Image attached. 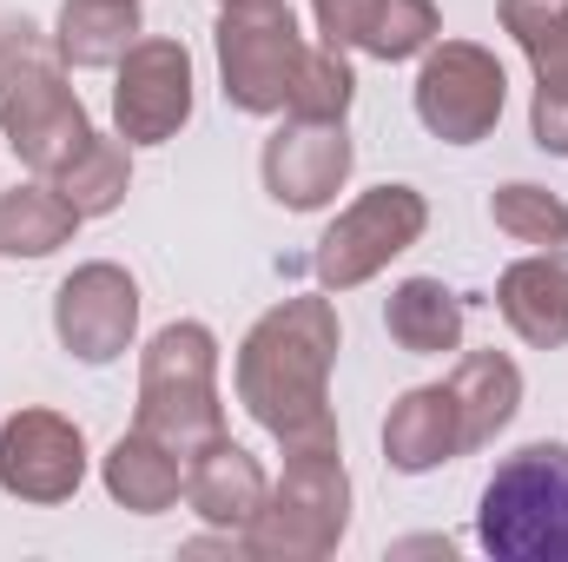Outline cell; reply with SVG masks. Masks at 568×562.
Listing matches in <instances>:
<instances>
[{"label":"cell","mask_w":568,"mask_h":562,"mask_svg":"<svg viewBox=\"0 0 568 562\" xmlns=\"http://www.w3.org/2000/svg\"><path fill=\"white\" fill-rule=\"evenodd\" d=\"M476 536L503 562H568V443H529L496 463Z\"/></svg>","instance_id":"cell-1"}]
</instances>
